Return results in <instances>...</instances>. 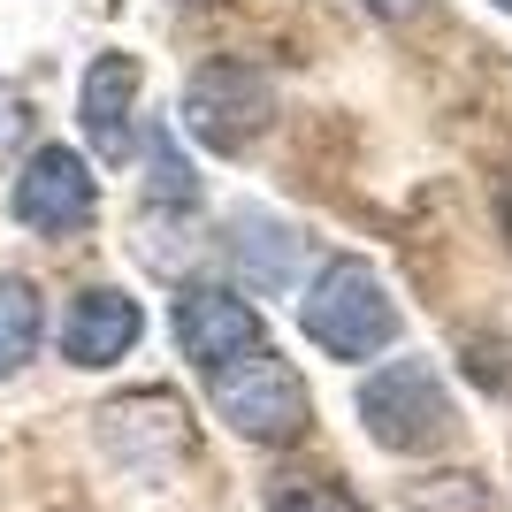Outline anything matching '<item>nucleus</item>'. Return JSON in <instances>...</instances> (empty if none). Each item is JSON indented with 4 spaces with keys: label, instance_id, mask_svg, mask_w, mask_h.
Listing matches in <instances>:
<instances>
[{
    "label": "nucleus",
    "instance_id": "nucleus-1",
    "mask_svg": "<svg viewBox=\"0 0 512 512\" xmlns=\"http://www.w3.org/2000/svg\"><path fill=\"white\" fill-rule=\"evenodd\" d=\"M299 329L329 360H375L398 344V299L367 260H329L299 306Z\"/></svg>",
    "mask_w": 512,
    "mask_h": 512
},
{
    "label": "nucleus",
    "instance_id": "nucleus-2",
    "mask_svg": "<svg viewBox=\"0 0 512 512\" xmlns=\"http://www.w3.org/2000/svg\"><path fill=\"white\" fill-rule=\"evenodd\" d=\"M360 421H367V436L383 451H406V459H421V451H444L451 436H459V406H451V390H444V375L428 360H390V367H375L360 383Z\"/></svg>",
    "mask_w": 512,
    "mask_h": 512
},
{
    "label": "nucleus",
    "instance_id": "nucleus-3",
    "mask_svg": "<svg viewBox=\"0 0 512 512\" xmlns=\"http://www.w3.org/2000/svg\"><path fill=\"white\" fill-rule=\"evenodd\" d=\"M207 383H214V413H222L245 444H299L306 421H314L299 367H283L268 344L245 352V360H230L222 375H207Z\"/></svg>",
    "mask_w": 512,
    "mask_h": 512
},
{
    "label": "nucleus",
    "instance_id": "nucleus-4",
    "mask_svg": "<svg viewBox=\"0 0 512 512\" xmlns=\"http://www.w3.org/2000/svg\"><path fill=\"white\" fill-rule=\"evenodd\" d=\"M268 123H276V77L260 62L222 54V62L192 69V85H184V130L207 153H245Z\"/></svg>",
    "mask_w": 512,
    "mask_h": 512
},
{
    "label": "nucleus",
    "instance_id": "nucleus-5",
    "mask_svg": "<svg viewBox=\"0 0 512 512\" xmlns=\"http://www.w3.org/2000/svg\"><path fill=\"white\" fill-rule=\"evenodd\" d=\"M8 214L31 237H77L100 214V176L77 146H31L8 184Z\"/></svg>",
    "mask_w": 512,
    "mask_h": 512
},
{
    "label": "nucleus",
    "instance_id": "nucleus-6",
    "mask_svg": "<svg viewBox=\"0 0 512 512\" xmlns=\"http://www.w3.org/2000/svg\"><path fill=\"white\" fill-rule=\"evenodd\" d=\"M260 314L245 291H230V283H184L176 291V352L199 367V375H222L230 360H245V352H260Z\"/></svg>",
    "mask_w": 512,
    "mask_h": 512
},
{
    "label": "nucleus",
    "instance_id": "nucleus-7",
    "mask_svg": "<svg viewBox=\"0 0 512 512\" xmlns=\"http://www.w3.org/2000/svg\"><path fill=\"white\" fill-rule=\"evenodd\" d=\"M138 337H146V314L115 283H85L62 314V360L69 367H115V360H130Z\"/></svg>",
    "mask_w": 512,
    "mask_h": 512
},
{
    "label": "nucleus",
    "instance_id": "nucleus-8",
    "mask_svg": "<svg viewBox=\"0 0 512 512\" xmlns=\"http://www.w3.org/2000/svg\"><path fill=\"white\" fill-rule=\"evenodd\" d=\"M138 85H146L138 54H123V46L92 54L85 85H77V130H85V146L100 153V161H123V153H130V107H138Z\"/></svg>",
    "mask_w": 512,
    "mask_h": 512
},
{
    "label": "nucleus",
    "instance_id": "nucleus-9",
    "mask_svg": "<svg viewBox=\"0 0 512 512\" xmlns=\"http://www.w3.org/2000/svg\"><path fill=\"white\" fill-rule=\"evenodd\" d=\"M100 436L123 459H138V467H153V459H176V451H192V421H184V406H176L169 390H138V398H115V406L100 413Z\"/></svg>",
    "mask_w": 512,
    "mask_h": 512
},
{
    "label": "nucleus",
    "instance_id": "nucleus-10",
    "mask_svg": "<svg viewBox=\"0 0 512 512\" xmlns=\"http://www.w3.org/2000/svg\"><path fill=\"white\" fill-rule=\"evenodd\" d=\"M230 260L260 291H291V283H299V260H306V237L268 207H237L230 214Z\"/></svg>",
    "mask_w": 512,
    "mask_h": 512
},
{
    "label": "nucleus",
    "instance_id": "nucleus-11",
    "mask_svg": "<svg viewBox=\"0 0 512 512\" xmlns=\"http://www.w3.org/2000/svg\"><path fill=\"white\" fill-rule=\"evenodd\" d=\"M46 337V306H39V283L23 276H0V383L16 375Z\"/></svg>",
    "mask_w": 512,
    "mask_h": 512
},
{
    "label": "nucleus",
    "instance_id": "nucleus-12",
    "mask_svg": "<svg viewBox=\"0 0 512 512\" xmlns=\"http://www.w3.org/2000/svg\"><path fill=\"white\" fill-rule=\"evenodd\" d=\"M146 192L161 199V207H192L199 184H192V161H184V146H176L169 123L146 130Z\"/></svg>",
    "mask_w": 512,
    "mask_h": 512
},
{
    "label": "nucleus",
    "instance_id": "nucleus-13",
    "mask_svg": "<svg viewBox=\"0 0 512 512\" xmlns=\"http://www.w3.org/2000/svg\"><path fill=\"white\" fill-rule=\"evenodd\" d=\"M268 512H360V505L329 474H283L276 490H268Z\"/></svg>",
    "mask_w": 512,
    "mask_h": 512
},
{
    "label": "nucleus",
    "instance_id": "nucleus-14",
    "mask_svg": "<svg viewBox=\"0 0 512 512\" xmlns=\"http://www.w3.org/2000/svg\"><path fill=\"white\" fill-rule=\"evenodd\" d=\"M23 130H31V107H23V92H16V85H0V161L16 153Z\"/></svg>",
    "mask_w": 512,
    "mask_h": 512
},
{
    "label": "nucleus",
    "instance_id": "nucleus-15",
    "mask_svg": "<svg viewBox=\"0 0 512 512\" xmlns=\"http://www.w3.org/2000/svg\"><path fill=\"white\" fill-rule=\"evenodd\" d=\"M360 8H375V16H413L421 0H360Z\"/></svg>",
    "mask_w": 512,
    "mask_h": 512
},
{
    "label": "nucleus",
    "instance_id": "nucleus-16",
    "mask_svg": "<svg viewBox=\"0 0 512 512\" xmlns=\"http://www.w3.org/2000/svg\"><path fill=\"white\" fill-rule=\"evenodd\" d=\"M497 222H505V237H512V184L497 192Z\"/></svg>",
    "mask_w": 512,
    "mask_h": 512
},
{
    "label": "nucleus",
    "instance_id": "nucleus-17",
    "mask_svg": "<svg viewBox=\"0 0 512 512\" xmlns=\"http://www.w3.org/2000/svg\"><path fill=\"white\" fill-rule=\"evenodd\" d=\"M490 8H505V16H512V0H490Z\"/></svg>",
    "mask_w": 512,
    "mask_h": 512
}]
</instances>
